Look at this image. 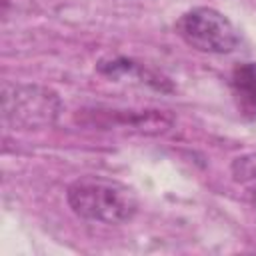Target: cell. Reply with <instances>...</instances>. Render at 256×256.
I'll return each mask as SVG.
<instances>
[{"label":"cell","instance_id":"6da1fadb","mask_svg":"<svg viewBox=\"0 0 256 256\" xmlns=\"http://www.w3.org/2000/svg\"><path fill=\"white\" fill-rule=\"evenodd\" d=\"M66 202L70 210L88 222L126 224L138 212L136 192L120 180L106 176H80L66 188Z\"/></svg>","mask_w":256,"mask_h":256},{"label":"cell","instance_id":"7a4b0ae2","mask_svg":"<svg viewBox=\"0 0 256 256\" xmlns=\"http://www.w3.org/2000/svg\"><path fill=\"white\" fill-rule=\"evenodd\" d=\"M64 110L56 90L42 84L2 86V118L14 130H44L58 122Z\"/></svg>","mask_w":256,"mask_h":256},{"label":"cell","instance_id":"3957f363","mask_svg":"<svg viewBox=\"0 0 256 256\" xmlns=\"http://www.w3.org/2000/svg\"><path fill=\"white\" fill-rule=\"evenodd\" d=\"M174 30L190 48L204 54H230L240 44L238 30L230 18L210 6L186 10L176 20Z\"/></svg>","mask_w":256,"mask_h":256},{"label":"cell","instance_id":"277c9868","mask_svg":"<svg viewBox=\"0 0 256 256\" xmlns=\"http://www.w3.org/2000/svg\"><path fill=\"white\" fill-rule=\"evenodd\" d=\"M86 124L100 130H128L136 134H164L172 128L174 116L166 110H120V108H90L82 110Z\"/></svg>","mask_w":256,"mask_h":256},{"label":"cell","instance_id":"5b68a950","mask_svg":"<svg viewBox=\"0 0 256 256\" xmlns=\"http://www.w3.org/2000/svg\"><path fill=\"white\" fill-rule=\"evenodd\" d=\"M98 72L108 76V78H134L142 84H148L160 92H170L172 90V84L168 78H164L162 74H156L154 70L146 68L144 64L132 60V58H126V56H110V58H102L98 64H96Z\"/></svg>","mask_w":256,"mask_h":256},{"label":"cell","instance_id":"8992f818","mask_svg":"<svg viewBox=\"0 0 256 256\" xmlns=\"http://www.w3.org/2000/svg\"><path fill=\"white\" fill-rule=\"evenodd\" d=\"M228 84L240 114L256 118V62L236 64L230 72Z\"/></svg>","mask_w":256,"mask_h":256},{"label":"cell","instance_id":"52a82bcc","mask_svg":"<svg viewBox=\"0 0 256 256\" xmlns=\"http://www.w3.org/2000/svg\"><path fill=\"white\" fill-rule=\"evenodd\" d=\"M250 206H252V210L256 212V186L250 190Z\"/></svg>","mask_w":256,"mask_h":256}]
</instances>
